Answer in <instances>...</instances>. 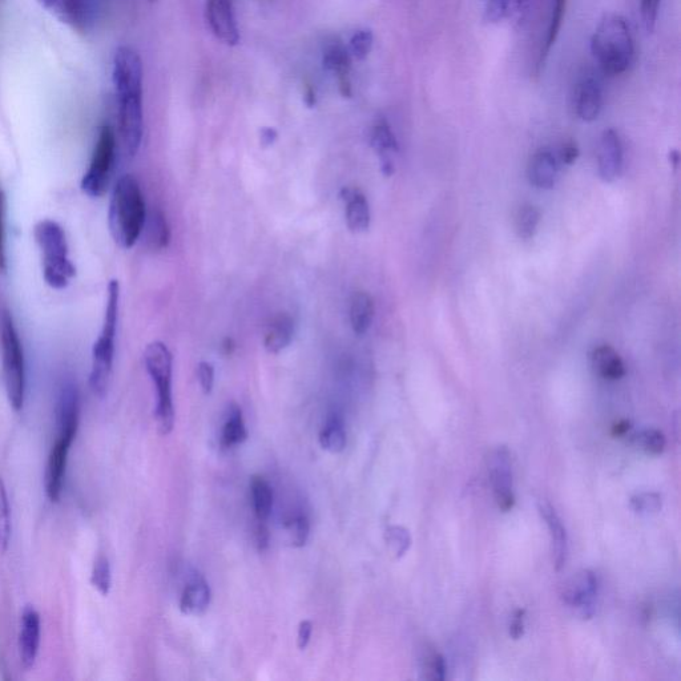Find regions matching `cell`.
Wrapping results in <instances>:
<instances>
[{
	"label": "cell",
	"instance_id": "6da1fadb",
	"mask_svg": "<svg viewBox=\"0 0 681 681\" xmlns=\"http://www.w3.org/2000/svg\"><path fill=\"white\" fill-rule=\"evenodd\" d=\"M112 80L118 99L120 137L128 155L139 152L144 135L143 63L130 47L116 51Z\"/></svg>",
	"mask_w": 681,
	"mask_h": 681
},
{
	"label": "cell",
	"instance_id": "7a4b0ae2",
	"mask_svg": "<svg viewBox=\"0 0 681 681\" xmlns=\"http://www.w3.org/2000/svg\"><path fill=\"white\" fill-rule=\"evenodd\" d=\"M56 438L48 454L44 489L51 502L62 498L68 455L78 434L80 423V396L74 382L60 388L55 408Z\"/></svg>",
	"mask_w": 681,
	"mask_h": 681
},
{
	"label": "cell",
	"instance_id": "3957f363",
	"mask_svg": "<svg viewBox=\"0 0 681 681\" xmlns=\"http://www.w3.org/2000/svg\"><path fill=\"white\" fill-rule=\"evenodd\" d=\"M147 219V207L139 181L132 175H124L112 192L108 227L112 239L122 249L134 248Z\"/></svg>",
	"mask_w": 681,
	"mask_h": 681
},
{
	"label": "cell",
	"instance_id": "277c9868",
	"mask_svg": "<svg viewBox=\"0 0 681 681\" xmlns=\"http://www.w3.org/2000/svg\"><path fill=\"white\" fill-rule=\"evenodd\" d=\"M591 51L604 75L624 74L635 56L634 38L627 20L618 14L604 16L592 35Z\"/></svg>",
	"mask_w": 681,
	"mask_h": 681
},
{
	"label": "cell",
	"instance_id": "5b68a950",
	"mask_svg": "<svg viewBox=\"0 0 681 681\" xmlns=\"http://www.w3.org/2000/svg\"><path fill=\"white\" fill-rule=\"evenodd\" d=\"M106 313L98 340L92 348L90 386L95 396H106L114 369L116 333H118L120 284L110 281L107 290Z\"/></svg>",
	"mask_w": 681,
	"mask_h": 681
},
{
	"label": "cell",
	"instance_id": "8992f818",
	"mask_svg": "<svg viewBox=\"0 0 681 681\" xmlns=\"http://www.w3.org/2000/svg\"><path fill=\"white\" fill-rule=\"evenodd\" d=\"M34 239L42 253L43 278L52 289L62 290L76 276L75 265L68 256L66 232L54 220H40L34 227Z\"/></svg>",
	"mask_w": 681,
	"mask_h": 681
},
{
	"label": "cell",
	"instance_id": "52a82bcc",
	"mask_svg": "<svg viewBox=\"0 0 681 681\" xmlns=\"http://www.w3.org/2000/svg\"><path fill=\"white\" fill-rule=\"evenodd\" d=\"M144 365L156 389L155 419L161 435L172 433L175 427V408L172 397L173 357L168 346L153 341L144 350Z\"/></svg>",
	"mask_w": 681,
	"mask_h": 681
},
{
	"label": "cell",
	"instance_id": "ba28073f",
	"mask_svg": "<svg viewBox=\"0 0 681 681\" xmlns=\"http://www.w3.org/2000/svg\"><path fill=\"white\" fill-rule=\"evenodd\" d=\"M0 340L8 402L12 409L20 411L26 401V361L14 318L8 310H3L0 314Z\"/></svg>",
	"mask_w": 681,
	"mask_h": 681
},
{
	"label": "cell",
	"instance_id": "9c48e42d",
	"mask_svg": "<svg viewBox=\"0 0 681 681\" xmlns=\"http://www.w3.org/2000/svg\"><path fill=\"white\" fill-rule=\"evenodd\" d=\"M116 159V136L110 126L102 127L96 140L90 167L84 173L80 188L84 195L99 199L106 195Z\"/></svg>",
	"mask_w": 681,
	"mask_h": 681
},
{
	"label": "cell",
	"instance_id": "30bf717a",
	"mask_svg": "<svg viewBox=\"0 0 681 681\" xmlns=\"http://www.w3.org/2000/svg\"><path fill=\"white\" fill-rule=\"evenodd\" d=\"M72 30L87 34L94 30L106 12L107 0H38Z\"/></svg>",
	"mask_w": 681,
	"mask_h": 681
},
{
	"label": "cell",
	"instance_id": "8fae6325",
	"mask_svg": "<svg viewBox=\"0 0 681 681\" xmlns=\"http://www.w3.org/2000/svg\"><path fill=\"white\" fill-rule=\"evenodd\" d=\"M598 590V576L590 570H583L564 584L562 598L568 607L576 608L583 619H591L595 614Z\"/></svg>",
	"mask_w": 681,
	"mask_h": 681
},
{
	"label": "cell",
	"instance_id": "7c38bea8",
	"mask_svg": "<svg viewBox=\"0 0 681 681\" xmlns=\"http://www.w3.org/2000/svg\"><path fill=\"white\" fill-rule=\"evenodd\" d=\"M489 473L499 510H502L503 513H509L515 505V495L513 490V465H511V457L507 447L499 446L490 454Z\"/></svg>",
	"mask_w": 681,
	"mask_h": 681
},
{
	"label": "cell",
	"instance_id": "4fadbf2b",
	"mask_svg": "<svg viewBox=\"0 0 681 681\" xmlns=\"http://www.w3.org/2000/svg\"><path fill=\"white\" fill-rule=\"evenodd\" d=\"M604 92L598 76L587 72L580 76L572 92V108L583 122H595L602 114Z\"/></svg>",
	"mask_w": 681,
	"mask_h": 681
},
{
	"label": "cell",
	"instance_id": "5bb4252c",
	"mask_svg": "<svg viewBox=\"0 0 681 681\" xmlns=\"http://www.w3.org/2000/svg\"><path fill=\"white\" fill-rule=\"evenodd\" d=\"M207 20L213 35L220 42L231 47L240 43V30L232 0H207Z\"/></svg>",
	"mask_w": 681,
	"mask_h": 681
},
{
	"label": "cell",
	"instance_id": "9a60e30c",
	"mask_svg": "<svg viewBox=\"0 0 681 681\" xmlns=\"http://www.w3.org/2000/svg\"><path fill=\"white\" fill-rule=\"evenodd\" d=\"M40 636H42V622H40L39 612L34 607L28 606L24 608L19 628L20 663L26 670H31L38 659Z\"/></svg>",
	"mask_w": 681,
	"mask_h": 681
},
{
	"label": "cell",
	"instance_id": "2e32d148",
	"mask_svg": "<svg viewBox=\"0 0 681 681\" xmlns=\"http://www.w3.org/2000/svg\"><path fill=\"white\" fill-rule=\"evenodd\" d=\"M623 168V144L618 132L606 130L600 137L598 148V172L600 179L611 183L618 179Z\"/></svg>",
	"mask_w": 681,
	"mask_h": 681
},
{
	"label": "cell",
	"instance_id": "e0dca14e",
	"mask_svg": "<svg viewBox=\"0 0 681 681\" xmlns=\"http://www.w3.org/2000/svg\"><path fill=\"white\" fill-rule=\"evenodd\" d=\"M370 144L380 159L382 173L392 176L396 172L398 141L388 120H377L370 132Z\"/></svg>",
	"mask_w": 681,
	"mask_h": 681
},
{
	"label": "cell",
	"instance_id": "ac0fdd59",
	"mask_svg": "<svg viewBox=\"0 0 681 681\" xmlns=\"http://www.w3.org/2000/svg\"><path fill=\"white\" fill-rule=\"evenodd\" d=\"M324 67L337 76L341 95L344 98H350L352 96V79H350L352 56L349 54L348 47H345L340 40L330 43L325 48Z\"/></svg>",
	"mask_w": 681,
	"mask_h": 681
},
{
	"label": "cell",
	"instance_id": "d6986e66",
	"mask_svg": "<svg viewBox=\"0 0 681 681\" xmlns=\"http://www.w3.org/2000/svg\"><path fill=\"white\" fill-rule=\"evenodd\" d=\"M341 199L345 204V220L350 232L368 231L372 213L365 193L358 188H344L341 191Z\"/></svg>",
	"mask_w": 681,
	"mask_h": 681
},
{
	"label": "cell",
	"instance_id": "ffe728a7",
	"mask_svg": "<svg viewBox=\"0 0 681 681\" xmlns=\"http://www.w3.org/2000/svg\"><path fill=\"white\" fill-rule=\"evenodd\" d=\"M559 160L548 148H541L531 156L527 176L530 183L539 189L554 188L558 179Z\"/></svg>",
	"mask_w": 681,
	"mask_h": 681
},
{
	"label": "cell",
	"instance_id": "44dd1931",
	"mask_svg": "<svg viewBox=\"0 0 681 681\" xmlns=\"http://www.w3.org/2000/svg\"><path fill=\"white\" fill-rule=\"evenodd\" d=\"M543 519L546 521L552 543V556H554V566L556 571L562 570L566 566L568 558V538L567 531L564 529L559 515L556 514L554 507L548 503L539 505Z\"/></svg>",
	"mask_w": 681,
	"mask_h": 681
},
{
	"label": "cell",
	"instance_id": "7402d4cb",
	"mask_svg": "<svg viewBox=\"0 0 681 681\" xmlns=\"http://www.w3.org/2000/svg\"><path fill=\"white\" fill-rule=\"evenodd\" d=\"M591 366L600 378L619 381L626 376V365L620 354L610 345L596 346L591 353Z\"/></svg>",
	"mask_w": 681,
	"mask_h": 681
},
{
	"label": "cell",
	"instance_id": "603a6c76",
	"mask_svg": "<svg viewBox=\"0 0 681 681\" xmlns=\"http://www.w3.org/2000/svg\"><path fill=\"white\" fill-rule=\"evenodd\" d=\"M293 337V318L288 313L277 314L265 326L264 348L268 353L280 354L292 344Z\"/></svg>",
	"mask_w": 681,
	"mask_h": 681
},
{
	"label": "cell",
	"instance_id": "cb8c5ba5",
	"mask_svg": "<svg viewBox=\"0 0 681 681\" xmlns=\"http://www.w3.org/2000/svg\"><path fill=\"white\" fill-rule=\"evenodd\" d=\"M211 598L209 584L201 576H195L184 588L180 599V611L184 615H203L211 604Z\"/></svg>",
	"mask_w": 681,
	"mask_h": 681
},
{
	"label": "cell",
	"instance_id": "d4e9b609",
	"mask_svg": "<svg viewBox=\"0 0 681 681\" xmlns=\"http://www.w3.org/2000/svg\"><path fill=\"white\" fill-rule=\"evenodd\" d=\"M376 316V305L369 293L356 292L350 301V325L357 336H364L372 328Z\"/></svg>",
	"mask_w": 681,
	"mask_h": 681
},
{
	"label": "cell",
	"instance_id": "484cf974",
	"mask_svg": "<svg viewBox=\"0 0 681 681\" xmlns=\"http://www.w3.org/2000/svg\"><path fill=\"white\" fill-rule=\"evenodd\" d=\"M143 233L152 251H163L171 241V229H169L167 217L159 209H153L152 212L147 213Z\"/></svg>",
	"mask_w": 681,
	"mask_h": 681
},
{
	"label": "cell",
	"instance_id": "4316f807",
	"mask_svg": "<svg viewBox=\"0 0 681 681\" xmlns=\"http://www.w3.org/2000/svg\"><path fill=\"white\" fill-rule=\"evenodd\" d=\"M248 430L245 427L243 411L236 404H232L228 411L227 421L221 433V445L231 449L247 441Z\"/></svg>",
	"mask_w": 681,
	"mask_h": 681
},
{
	"label": "cell",
	"instance_id": "83f0119b",
	"mask_svg": "<svg viewBox=\"0 0 681 681\" xmlns=\"http://www.w3.org/2000/svg\"><path fill=\"white\" fill-rule=\"evenodd\" d=\"M251 493L253 510L259 521L267 522L271 517L273 509V491L269 483L260 475H255L251 479Z\"/></svg>",
	"mask_w": 681,
	"mask_h": 681
},
{
	"label": "cell",
	"instance_id": "f1b7e54d",
	"mask_svg": "<svg viewBox=\"0 0 681 681\" xmlns=\"http://www.w3.org/2000/svg\"><path fill=\"white\" fill-rule=\"evenodd\" d=\"M567 0H554L552 4L550 22H548L545 43H543L541 54H539V67L546 62L548 55L555 46L562 30L564 15H566Z\"/></svg>",
	"mask_w": 681,
	"mask_h": 681
},
{
	"label": "cell",
	"instance_id": "f546056e",
	"mask_svg": "<svg viewBox=\"0 0 681 681\" xmlns=\"http://www.w3.org/2000/svg\"><path fill=\"white\" fill-rule=\"evenodd\" d=\"M322 449L332 454L341 453L346 447V433L344 422L338 415H332L326 422L320 434Z\"/></svg>",
	"mask_w": 681,
	"mask_h": 681
},
{
	"label": "cell",
	"instance_id": "4dcf8cb0",
	"mask_svg": "<svg viewBox=\"0 0 681 681\" xmlns=\"http://www.w3.org/2000/svg\"><path fill=\"white\" fill-rule=\"evenodd\" d=\"M541 224V211L533 204L522 205L515 215V231L519 239L531 240L537 235Z\"/></svg>",
	"mask_w": 681,
	"mask_h": 681
},
{
	"label": "cell",
	"instance_id": "1f68e13d",
	"mask_svg": "<svg viewBox=\"0 0 681 681\" xmlns=\"http://www.w3.org/2000/svg\"><path fill=\"white\" fill-rule=\"evenodd\" d=\"M421 672L423 678L431 681H442L446 678V663L443 656L434 648L426 647L421 656Z\"/></svg>",
	"mask_w": 681,
	"mask_h": 681
},
{
	"label": "cell",
	"instance_id": "d6a6232c",
	"mask_svg": "<svg viewBox=\"0 0 681 681\" xmlns=\"http://www.w3.org/2000/svg\"><path fill=\"white\" fill-rule=\"evenodd\" d=\"M91 584L100 595L110 594L112 587V570L107 556L99 555L96 558L91 572Z\"/></svg>",
	"mask_w": 681,
	"mask_h": 681
},
{
	"label": "cell",
	"instance_id": "836d02e7",
	"mask_svg": "<svg viewBox=\"0 0 681 681\" xmlns=\"http://www.w3.org/2000/svg\"><path fill=\"white\" fill-rule=\"evenodd\" d=\"M11 507L8 501L6 485L0 477V550L7 551L11 541Z\"/></svg>",
	"mask_w": 681,
	"mask_h": 681
},
{
	"label": "cell",
	"instance_id": "e575fe53",
	"mask_svg": "<svg viewBox=\"0 0 681 681\" xmlns=\"http://www.w3.org/2000/svg\"><path fill=\"white\" fill-rule=\"evenodd\" d=\"M385 539L386 543H388L390 552H392L397 559L402 558L411 546V537L409 531L406 530L405 527H389V529L386 530Z\"/></svg>",
	"mask_w": 681,
	"mask_h": 681
},
{
	"label": "cell",
	"instance_id": "d590c367",
	"mask_svg": "<svg viewBox=\"0 0 681 681\" xmlns=\"http://www.w3.org/2000/svg\"><path fill=\"white\" fill-rule=\"evenodd\" d=\"M374 35L370 30H360L354 32L350 38L348 51L353 59L365 60L373 50Z\"/></svg>",
	"mask_w": 681,
	"mask_h": 681
},
{
	"label": "cell",
	"instance_id": "8d00e7d4",
	"mask_svg": "<svg viewBox=\"0 0 681 681\" xmlns=\"http://www.w3.org/2000/svg\"><path fill=\"white\" fill-rule=\"evenodd\" d=\"M286 534H288L290 546L300 548L306 545L310 534V523L305 515H298V517L290 519L285 525Z\"/></svg>",
	"mask_w": 681,
	"mask_h": 681
},
{
	"label": "cell",
	"instance_id": "74e56055",
	"mask_svg": "<svg viewBox=\"0 0 681 681\" xmlns=\"http://www.w3.org/2000/svg\"><path fill=\"white\" fill-rule=\"evenodd\" d=\"M638 445L648 454L659 455L666 449V437L662 431L651 429L644 430L636 437Z\"/></svg>",
	"mask_w": 681,
	"mask_h": 681
},
{
	"label": "cell",
	"instance_id": "f35d334b",
	"mask_svg": "<svg viewBox=\"0 0 681 681\" xmlns=\"http://www.w3.org/2000/svg\"><path fill=\"white\" fill-rule=\"evenodd\" d=\"M631 505L639 514L658 513L662 509V497L655 493L639 494L631 499Z\"/></svg>",
	"mask_w": 681,
	"mask_h": 681
},
{
	"label": "cell",
	"instance_id": "ab89813d",
	"mask_svg": "<svg viewBox=\"0 0 681 681\" xmlns=\"http://www.w3.org/2000/svg\"><path fill=\"white\" fill-rule=\"evenodd\" d=\"M513 0H486V18L491 23H498L511 14Z\"/></svg>",
	"mask_w": 681,
	"mask_h": 681
},
{
	"label": "cell",
	"instance_id": "60d3db41",
	"mask_svg": "<svg viewBox=\"0 0 681 681\" xmlns=\"http://www.w3.org/2000/svg\"><path fill=\"white\" fill-rule=\"evenodd\" d=\"M662 2L663 0H640V12L647 31L654 30Z\"/></svg>",
	"mask_w": 681,
	"mask_h": 681
},
{
	"label": "cell",
	"instance_id": "b9f144b4",
	"mask_svg": "<svg viewBox=\"0 0 681 681\" xmlns=\"http://www.w3.org/2000/svg\"><path fill=\"white\" fill-rule=\"evenodd\" d=\"M197 380H199L200 388L205 394H211L213 386H215V368L211 362L201 361L197 365Z\"/></svg>",
	"mask_w": 681,
	"mask_h": 681
},
{
	"label": "cell",
	"instance_id": "7bdbcfd3",
	"mask_svg": "<svg viewBox=\"0 0 681 681\" xmlns=\"http://www.w3.org/2000/svg\"><path fill=\"white\" fill-rule=\"evenodd\" d=\"M559 164L572 165L575 163L576 159L579 157V148L575 141H566L560 147L558 153Z\"/></svg>",
	"mask_w": 681,
	"mask_h": 681
},
{
	"label": "cell",
	"instance_id": "ee69618b",
	"mask_svg": "<svg viewBox=\"0 0 681 681\" xmlns=\"http://www.w3.org/2000/svg\"><path fill=\"white\" fill-rule=\"evenodd\" d=\"M525 610H517L514 612L513 618L510 622V636L514 640L521 639L523 634H525Z\"/></svg>",
	"mask_w": 681,
	"mask_h": 681
},
{
	"label": "cell",
	"instance_id": "f6af8a7d",
	"mask_svg": "<svg viewBox=\"0 0 681 681\" xmlns=\"http://www.w3.org/2000/svg\"><path fill=\"white\" fill-rule=\"evenodd\" d=\"M313 624L310 620H302L300 627H298L297 646L301 651H304L312 638Z\"/></svg>",
	"mask_w": 681,
	"mask_h": 681
},
{
	"label": "cell",
	"instance_id": "bcb514c9",
	"mask_svg": "<svg viewBox=\"0 0 681 681\" xmlns=\"http://www.w3.org/2000/svg\"><path fill=\"white\" fill-rule=\"evenodd\" d=\"M257 525L255 527V542L256 546L259 547L260 551L267 550L269 546V531L268 527L265 526V521H259L257 519Z\"/></svg>",
	"mask_w": 681,
	"mask_h": 681
},
{
	"label": "cell",
	"instance_id": "7dc6e473",
	"mask_svg": "<svg viewBox=\"0 0 681 681\" xmlns=\"http://www.w3.org/2000/svg\"><path fill=\"white\" fill-rule=\"evenodd\" d=\"M261 144H263V147H271L274 143H276L278 134L277 131L274 130V128L267 127L263 128L261 130Z\"/></svg>",
	"mask_w": 681,
	"mask_h": 681
},
{
	"label": "cell",
	"instance_id": "c3c4849f",
	"mask_svg": "<svg viewBox=\"0 0 681 681\" xmlns=\"http://www.w3.org/2000/svg\"><path fill=\"white\" fill-rule=\"evenodd\" d=\"M630 429V422L626 421V419H623V421H619L612 426V435H614V437H623V435H626L627 431Z\"/></svg>",
	"mask_w": 681,
	"mask_h": 681
},
{
	"label": "cell",
	"instance_id": "681fc988",
	"mask_svg": "<svg viewBox=\"0 0 681 681\" xmlns=\"http://www.w3.org/2000/svg\"><path fill=\"white\" fill-rule=\"evenodd\" d=\"M304 100L306 106L310 108L316 106V91H314L312 86H306L304 91Z\"/></svg>",
	"mask_w": 681,
	"mask_h": 681
},
{
	"label": "cell",
	"instance_id": "f907efd6",
	"mask_svg": "<svg viewBox=\"0 0 681 681\" xmlns=\"http://www.w3.org/2000/svg\"><path fill=\"white\" fill-rule=\"evenodd\" d=\"M235 349H236L235 341H233L232 338H225L223 344H221V350H223L225 356H231V354L235 352Z\"/></svg>",
	"mask_w": 681,
	"mask_h": 681
},
{
	"label": "cell",
	"instance_id": "816d5d0a",
	"mask_svg": "<svg viewBox=\"0 0 681 681\" xmlns=\"http://www.w3.org/2000/svg\"><path fill=\"white\" fill-rule=\"evenodd\" d=\"M529 3L530 0H513V2H511V12H521L522 10H525Z\"/></svg>",
	"mask_w": 681,
	"mask_h": 681
},
{
	"label": "cell",
	"instance_id": "f5cc1de1",
	"mask_svg": "<svg viewBox=\"0 0 681 681\" xmlns=\"http://www.w3.org/2000/svg\"><path fill=\"white\" fill-rule=\"evenodd\" d=\"M148 2H156V0H148Z\"/></svg>",
	"mask_w": 681,
	"mask_h": 681
}]
</instances>
